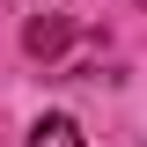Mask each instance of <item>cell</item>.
I'll return each mask as SVG.
<instances>
[{
	"instance_id": "cell-1",
	"label": "cell",
	"mask_w": 147,
	"mask_h": 147,
	"mask_svg": "<svg viewBox=\"0 0 147 147\" xmlns=\"http://www.w3.org/2000/svg\"><path fill=\"white\" fill-rule=\"evenodd\" d=\"M30 147H88V140H81L74 118H37V125H30Z\"/></svg>"
},
{
	"instance_id": "cell-2",
	"label": "cell",
	"mask_w": 147,
	"mask_h": 147,
	"mask_svg": "<svg viewBox=\"0 0 147 147\" xmlns=\"http://www.w3.org/2000/svg\"><path fill=\"white\" fill-rule=\"evenodd\" d=\"M66 37H74V30H66V22H59V15H37L30 30H22V44H30L37 59H44V52H59V44H66Z\"/></svg>"
}]
</instances>
